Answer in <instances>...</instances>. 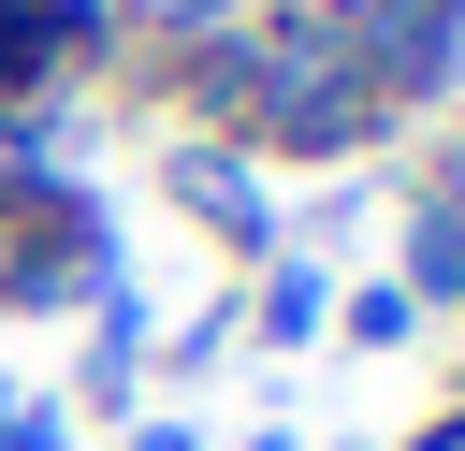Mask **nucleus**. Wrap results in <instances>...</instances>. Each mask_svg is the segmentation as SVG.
Instances as JSON below:
<instances>
[{"instance_id":"1","label":"nucleus","mask_w":465,"mask_h":451,"mask_svg":"<svg viewBox=\"0 0 465 451\" xmlns=\"http://www.w3.org/2000/svg\"><path fill=\"white\" fill-rule=\"evenodd\" d=\"M421 451H465V422H436V436H421Z\"/></svg>"},{"instance_id":"2","label":"nucleus","mask_w":465,"mask_h":451,"mask_svg":"<svg viewBox=\"0 0 465 451\" xmlns=\"http://www.w3.org/2000/svg\"><path fill=\"white\" fill-rule=\"evenodd\" d=\"M450 189H465V160H450Z\"/></svg>"}]
</instances>
